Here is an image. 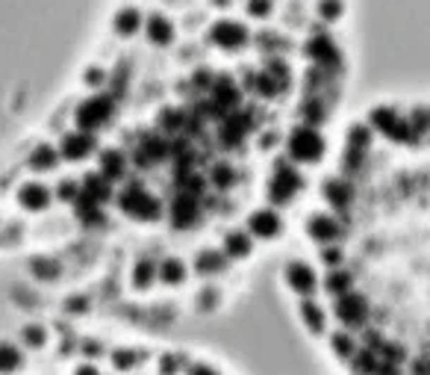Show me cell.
<instances>
[{
	"label": "cell",
	"instance_id": "cell-20",
	"mask_svg": "<svg viewBox=\"0 0 430 375\" xmlns=\"http://www.w3.org/2000/svg\"><path fill=\"white\" fill-rule=\"evenodd\" d=\"M80 189H82V192H86V195H89V198H94L97 204H101V201L106 198V195H109V186H106V181H101V177H97V174H92V177H86V184H82Z\"/></svg>",
	"mask_w": 430,
	"mask_h": 375
},
{
	"label": "cell",
	"instance_id": "cell-5",
	"mask_svg": "<svg viewBox=\"0 0 430 375\" xmlns=\"http://www.w3.org/2000/svg\"><path fill=\"white\" fill-rule=\"evenodd\" d=\"M369 314V304L362 296H357V292H339V302H336V316L342 322H348V325H360L362 319H366Z\"/></svg>",
	"mask_w": 430,
	"mask_h": 375
},
{
	"label": "cell",
	"instance_id": "cell-43",
	"mask_svg": "<svg viewBox=\"0 0 430 375\" xmlns=\"http://www.w3.org/2000/svg\"><path fill=\"white\" fill-rule=\"evenodd\" d=\"M115 364H118V367H130V355L118 352V355H115Z\"/></svg>",
	"mask_w": 430,
	"mask_h": 375
},
{
	"label": "cell",
	"instance_id": "cell-21",
	"mask_svg": "<svg viewBox=\"0 0 430 375\" xmlns=\"http://www.w3.org/2000/svg\"><path fill=\"white\" fill-rule=\"evenodd\" d=\"M236 97H239V89L230 83L227 77H221L219 83H215V101L219 104H227V107H233L236 104Z\"/></svg>",
	"mask_w": 430,
	"mask_h": 375
},
{
	"label": "cell",
	"instance_id": "cell-36",
	"mask_svg": "<svg viewBox=\"0 0 430 375\" xmlns=\"http://www.w3.org/2000/svg\"><path fill=\"white\" fill-rule=\"evenodd\" d=\"M32 272L42 275V278H54V275H56L59 269H56V266H47L44 260H36V263H32Z\"/></svg>",
	"mask_w": 430,
	"mask_h": 375
},
{
	"label": "cell",
	"instance_id": "cell-22",
	"mask_svg": "<svg viewBox=\"0 0 430 375\" xmlns=\"http://www.w3.org/2000/svg\"><path fill=\"white\" fill-rule=\"evenodd\" d=\"M219 269H224V257L219 254V251H201L197 254V272H219Z\"/></svg>",
	"mask_w": 430,
	"mask_h": 375
},
{
	"label": "cell",
	"instance_id": "cell-14",
	"mask_svg": "<svg viewBox=\"0 0 430 375\" xmlns=\"http://www.w3.org/2000/svg\"><path fill=\"white\" fill-rule=\"evenodd\" d=\"M171 36H174V30H171L168 21L162 18V15H151V18H147V39H151V42H156V44H168Z\"/></svg>",
	"mask_w": 430,
	"mask_h": 375
},
{
	"label": "cell",
	"instance_id": "cell-9",
	"mask_svg": "<svg viewBox=\"0 0 430 375\" xmlns=\"http://www.w3.org/2000/svg\"><path fill=\"white\" fill-rule=\"evenodd\" d=\"M286 278H289V287L297 290V292H304V296L316 290V275H312V269L307 263H292L286 269Z\"/></svg>",
	"mask_w": 430,
	"mask_h": 375
},
{
	"label": "cell",
	"instance_id": "cell-25",
	"mask_svg": "<svg viewBox=\"0 0 430 375\" xmlns=\"http://www.w3.org/2000/svg\"><path fill=\"white\" fill-rule=\"evenodd\" d=\"M301 314H304V322L309 325L312 331H321V328H324V316H321V311H319V304L304 302V304H301Z\"/></svg>",
	"mask_w": 430,
	"mask_h": 375
},
{
	"label": "cell",
	"instance_id": "cell-34",
	"mask_svg": "<svg viewBox=\"0 0 430 375\" xmlns=\"http://www.w3.org/2000/svg\"><path fill=\"white\" fill-rule=\"evenodd\" d=\"M212 181L219 184V186H230V184H233V172H230V166H219V169H215V174H212Z\"/></svg>",
	"mask_w": 430,
	"mask_h": 375
},
{
	"label": "cell",
	"instance_id": "cell-17",
	"mask_svg": "<svg viewBox=\"0 0 430 375\" xmlns=\"http://www.w3.org/2000/svg\"><path fill=\"white\" fill-rule=\"evenodd\" d=\"M324 195H327V201L333 207H345L351 201V186L345 181H327L324 184Z\"/></svg>",
	"mask_w": 430,
	"mask_h": 375
},
{
	"label": "cell",
	"instance_id": "cell-18",
	"mask_svg": "<svg viewBox=\"0 0 430 375\" xmlns=\"http://www.w3.org/2000/svg\"><path fill=\"white\" fill-rule=\"evenodd\" d=\"M30 166L36 169V172L54 169V166H56V151H54V148H47V145H42V148H36V151L30 154Z\"/></svg>",
	"mask_w": 430,
	"mask_h": 375
},
{
	"label": "cell",
	"instance_id": "cell-29",
	"mask_svg": "<svg viewBox=\"0 0 430 375\" xmlns=\"http://www.w3.org/2000/svg\"><path fill=\"white\" fill-rule=\"evenodd\" d=\"M319 12H321L324 21H336L339 15H342V0H321Z\"/></svg>",
	"mask_w": 430,
	"mask_h": 375
},
{
	"label": "cell",
	"instance_id": "cell-38",
	"mask_svg": "<svg viewBox=\"0 0 430 375\" xmlns=\"http://www.w3.org/2000/svg\"><path fill=\"white\" fill-rule=\"evenodd\" d=\"M357 369H377L374 355H371V352H362V355L357 357Z\"/></svg>",
	"mask_w": 430,
	"mask_h": 375
},
{
	"label": "cell",
	"instance_id": "cell-30",
	"mask_svg": "<svg viewBox=\"0 0 430 375\" xmlns=\"http://www.w3.org/2000/svg\"><path fill=\"white\" fill-rule=\"evenodd\" d=\"M348 287H351V278H348L345 272H333V275L327 278V290L333 292V296H336V292H345Z\"/></svg>",
	"mask_w": 430,
	"mask_h": 375
},
{
	"label": "cell",
	"instance_id": "cell-12",
	"mask_svg": "<svg viewBox=\"0 0 430 375\" xmlns=\"http://www.w3.org/2000/svg\"><path fill=\"white\" fill-rule=\"evenodd\" d=\"M309 234H312V239L333 242V239L339 237V225H336V219H330V216H312V222H309Z\"/></svg>",
	"mask_w": 430,
	"mask_h": 375
},
{
	"label": "cell",
	"instance_id": "cell-39",
	"mask_svg": "<svg viewBox=\"0 0 430 375\" xmlns=\"http://www.w3.org/2000/svg\"><path fill=\"white\" fill-rule=\"evenodd\" d=\"M145 154L151 157V160H156V157H162L165 154V148H162V142H156V139H151V142H145Z\"/></svg>",
	"mask_w": 430,
	"mask_h": 375
},
{
	"label": "cell",
	"instance_id": "cell-15",
	"mask_svg": "<svg viewBox=\"0 0 430 375\" xmlns=\"http://www.w3.org/2000/svg\"><path fill=\"white\" fill-rule=\"evenodd\" d=\"M309 56L319 59V62H336L339 54H336V44L330 42L327 36H316L309 42Z\"/></svg>",
	"mask_w": 430,
	"mask_h": 375
},
{
	"label": "cell",
	"instance_id": "cell-16",
	"mask_svg": "<svg viewBox=\"0 0 430 375\" xmlns=\"http://www.w3.org/2000/svg\"><path fill=\"white\" fill-rule=\"evenodd\" d=\"M101 174L106 181H115V177L124 174V154L118 151H104L101 154Z\"/></svg>",
	"mask_w": 430,
	"mask_h": 375
},
{
	"label": "cell",
	"instance_id": "cell-40",
	"mask_svg": "<svg viewBox=\"0 0 430 375\" xmlns=\"http://www.w3.org/2000/svg\"><path fill=\"white\" fill-rule=\"evenodd\" d=\"M333 349H339L342 355H351V340L345 337V334H336L333 337Z\"/></svg>",
	"mask_w": 430,
	"mask_h": 375
},
{
	"label": "cell",
	"instance_id": "cell-4",
	"mask_svg": "<svg viewBox=\"0 0 430 375\" xmlns=\"http://www.w3.org/2000/svg\"><path fill=\"white\" fill-rule=\"evenodd\" d=\"M297 189H301V177H297V172H295V169H286V162H277V174H274L271 186H269L271 198H274L277 204H283V201L292 198Z\"/></svg>",
	"mask_w": 430,
	"mask_h": 375
},
{
	"label": "cell",
	"instance_id": "cell-1",
	"mask_svg": "<svg viewBox=\"0 0 430 375\" xmlns=\"http://www.w3.org/2000/svg\"><path fill=\"white\" fill-rule=\"evenodd\" d=\"M289 154L301 162H312L324 154V139L312 127H297L289 136Z\"/></svg>",
	"mask_w": 430,
	"mask_h": 375
},
{
	"label": "cell",
	"instance_id": "cell-19",
	"mask_svg": "<svg viewBox=\"0 0 430 375\" xmlns=\"http://www.w3.org/2000/svg\"><path fill=\"white\" fill-rule=\"evenodd\" d=\"M142 27V18L136 9H121L118 18H115V30L121 32V36H130V32H136Z\"/></svg>",
	"mask_w": 430,
	"mask_h": 375
},
{
	"label": "cell",
	"instance_id": "cell-41",
	"mask_svg": "<svg viewBox=\"0 0 430 375\" xmlns=\"http://www.w3.org/2000/svg\"><path fill=\"white\" fill-rule=\"evenodd\" d=\"M324 260H327V266H339L342 251H339V249H327V251H324Z\"/></svg>",
	"mask_w": 430,
	"mask_h": 375
},
{
	"label": "cell",
	"instance_id": "cell-24",
	"mask_svg": "<svg viewBox=\"0 0 430 375\" xmlns=\"http://www.w3.org/2000/svg\"><path fill=\"white\" fill-rule=\"evenodd\" d=\"M245 130H247V119H245V116L227 119V124H224V139H227V142H239V139L245 136Z\"/></svg>",
	"mask_w": 430,
	"mask_h": 375
},
{
	"label": "cell",
	"instance_id": "cell-45",
	"mask_svg": "<svg viewBox=\"0 0 430 375\" xmlns=\"http://www.w3.org/2000/svg\"><path fill=\"white\" fill-rule=\"evenodd\" d=\"M97 80H104V71H97V69H92V71H89V83H97Z\"/></svg>",
	"mask_w": 430,
	"mask_h": 375
},
{
	"label": "cell",
	"instance_id": "cell-27",
	"mask_svg": "<svg viewBox=\"0 0 430 375\" xmlns=\"http://www.w3.org/2000/svg\"><path fill=\"white\" fill-rule=\"evenodd\" d=\"M21 364V355L15 346H6V343H0V369H15Z\"/></svg>",
	"mask_w": 430,
	"mask_h": 375
},
{
	"label": "cell",
	"instance_id": "cell-3",
	"mask_svg": "<svg viewBox=\"0 0 430 375\" xmlns=\"http://www.w3.org/2000/svg\"><path fill=\"white\" fill-rule=\"evenodd\" d=\"M109 116H112V101L109 97H89V101L77 109V127L97 130L101 124L109 121Z\"/></svg>",
	"mask_w": 430,
	"mask_h": 375
},
{
	"label": "cell",
	"instance_id": "cell-42",
	"mask_svg": "<svg viewBox=\"0 0 430 375\" xmlns=\"http://www.w3.org/2000/svg\"><path fill=\"white\" fill-rule=\"evenodd\" d=\"M68 307H71V314H82V307H86V302H82V299H71Z\"/></svg>",
	"mask_w": 430,
	"mask_h": 375
},
{
	"label": "cell",
	"instance_id": "cell-28",
	"mask_svg": "<svg viewBox=\"0 0 430 375\" xmlns=\"http://www.w3.org/2000/svg\"><path fill=\"white\" fill-rule=\"evenodd\" d=\"M133 281H136V287H147V284L154 281V263H151V260H139Z\"/></svg>",
	"mask_w": 430,
	"mask_h": 375
},
{
	"label": "cell",
	"instance_id": "cell-7",
	"mask_svg": "<svg viewBox=\"0 0 430 375\" xmlns=\"http://www.w3.org/2000/svg\"><path fill=\"white\" fill-rule=\"evenodd\" d=\"M171 222L177 227H189L197 222V204H195V195L189 192H180L174 198V207H171Z\"/></svg>",
	"mask_w": 430,
	"mask_h": 375
},
{
	"label": "cell",
	"instance_id": "cell-31",
	"mask_svg": "<svg viewBox=\"0 0 430 375\" xmlns=\"http://www.w3.org/2000/svg\"><path fill=\"white\" fill-rule=\"evenodd\" d=\"M369 139H371L369 127H354V130H351V148H354V151H362V148H366Z\"/></svg>",
	"mask_w": 430,
	"mask_h": 375
},
{
	"label": "cell",
	"instance_id": "cell-26",
	"mask_svg": "<svg viewBox=\"0 0 430 375\" xmlns=\"http://www.w3.org/2000/svg\"><path fill=\"white\" fill-rule=\"evenodd\" d=\"M186 278V269L180 260H165V266H162V281H168V284H180Z\"/></svg>",
	"mask_w": 430,
	"mask_h": 375
},
{
	"label": "cell",
	"instance_id": "cell-10",
	"mask_svg": "<svg viewBox=\"0 0 430 375\" xmlns=\"http://www.w3.org/2000/svg\"><path fill=\"white\" fill-rule=\"evenodd\" d=\"M92 148H94V139L89 136V130H86V133L65 136V142H62V154L68 157V160H82L86 154H92Z\"/></svg>",
	"mask_w": 430,
	"mask_h": 375
},
{
	"label": "cell",
	"instance_id": "cell-8",
	"mask_svg": "<svg viewBox=\"0 0 430 375\" xmlns=\"http://www.w3.org/2000/svg\"><path fill=\"white\" fill-rule=\"evenodd\" d=\"M245 39H247V32H245L239 24H233V21H221V24L212 27V42L221 44V47H227V51L239 47Z\"/></svg>",
	"mask_w": 430,
	"mask_h": 375
},
{
	"label": "cell",
	"instance_id": "cell-6",
	"mask_svg": "<svg viewBox=\"0 0 430 375\" xmlns=\"http://www.w3.org/2000/svg\"><path fill=\"white\" fill-rule=\"evenodd\" d=\"M371 121H374V127H380V130H383L386 136L398 139V142H407V139L412 136V127H410V121H401V119L395 116L392 109H374Z\"/></svg>",
	"mask_w": 430,
	"mask_h": 375
},
{
	"label": "cell",
	"instance_id": "cell-37",
	"mask_svg": "<svg viewBox=\"0 0 430 375\" xmlns=\"http://www.w3.org/2000/svg\"><path fill=\"white\" fill-rule=\"evenodd\" d=\"M77 192H80V186H77V184H71V181H65V184L59 186V195H62L65 201H74V198H77Z\"/></svg>",
	"mask_w": 430,
	"mask_h": 375
},
{
	"label": "cell",
	"instance_id": "cell-33",
	"mask_svg": "<svg viewBox=\"0 0 430 375\" xmlns=\"http://www.w3.org/2000/svg\"><path fill=\"white\" fill-rule=\"evenodd\" d=\"M247 12H251L254 18H262V15L271 12V0H251V4H247Z\"/></svg>",
	"mask_w": 430,
	"mask_h": 375
},
{
	"label": "cell",
	"instance_id": "cell-35",
	"mask_svg": "<svg viewBox=\"0 0 430 375\" xmlns=\"http://www.w3.org/2000/svg\"><path fill=\"white\" fill-rule=\"evenodd\" d=\"M180 112L177 109H168V112H162V127H168V130H177L180 127Z\"/></svg>",
	"mask_w": 430,
	"mask_h": 375
},
{
	"label": "cell",
	"instance_id": "cell-23",
	"mask_svg": "<svg viewBox=\"0 0 430 375\" xmlns=\"http://www.w3.org/2000/svg\"><path fill=\"white\" fill-rule=\"evenodd\" d=\"M247 251H251V239H247V234H230L227 237V254L230 257H245Z\"/></svg>",
	"mask_w": 430,
	"mask_h": 375
},
{
	"label": "cell",
	"instance_id": "cell-2",
	"mask_svg": "<svg viewBox=\"0 0 430 375\" xmlns=\"http://www.w3.org/2000/svg\"><path fill=\"white\" fill-rule=\"evenodd\" d=\"M118 204H121L124 213H130L133 219H156L159 216V201L139 186H130L127 192H121Z\"/></svg>",
	"mask_w": 430,
	"mask_h": 375
},
{
	"label": "cell",
	"instance_id": "cell-11",
	"mask_svg": "<svg viewBox=\"0 0 430 375\" xmlns=\"http://www.w3.org/2000/svg\"><path fill=\"white\" fill-rule=\"evenodd\" d=\"M251 231L257 234V237H274L277 231H280V219H277V213H271V210H259V213H254L251 216Z\"/></svg>",
	"mask_w": 430,
	"mask_h": 375
},
{
	"label": "cell",
	"instance_id": "cell-44",
	"mask_svg": "<svg viewBox=\"0 0 430 375\" xmlns=\"http://www.w3.org/2000/svg\"><path fill=\"white\" fill-rule=\"evenodd\" d=\"M412 124H416V130H424V109L416 112V121H412Z\"/></svg>",
	"mask_w": 430,
	"mask_h": 375
},
{
	"label": "cell",
	"instance_id": "cell-13",
	"mask_svg": "<svg viewBox=\"0 0 430 375\" xmlns=\"http://www.w3.org/2000/svg\"><path fill=\"white\" fill-rule=\"evenodd\" d=\"M21 204L30 207V210H44L47 204H51V192H47L44 186H39V184H27L21 189Z\"/></svg>",
	"mask_w": 430,
	"mask_h": 375
},
{
	"label": "cell",
	"instance_id": "cell-32",
	"mask_svg": "<svg viewBox=\"0 0 430 375\" xmlns=\"http://www.w3.org/2000/svg\"><path fill=\"white\" fill-rule=\"evenodd\" d=\"M24 340H27L30 346H42L44 343V331L39 328V325H27V328H24Z\"/></svg>",
	"mask_w": 430,
	"mask_h": 375
}]
</instances>
